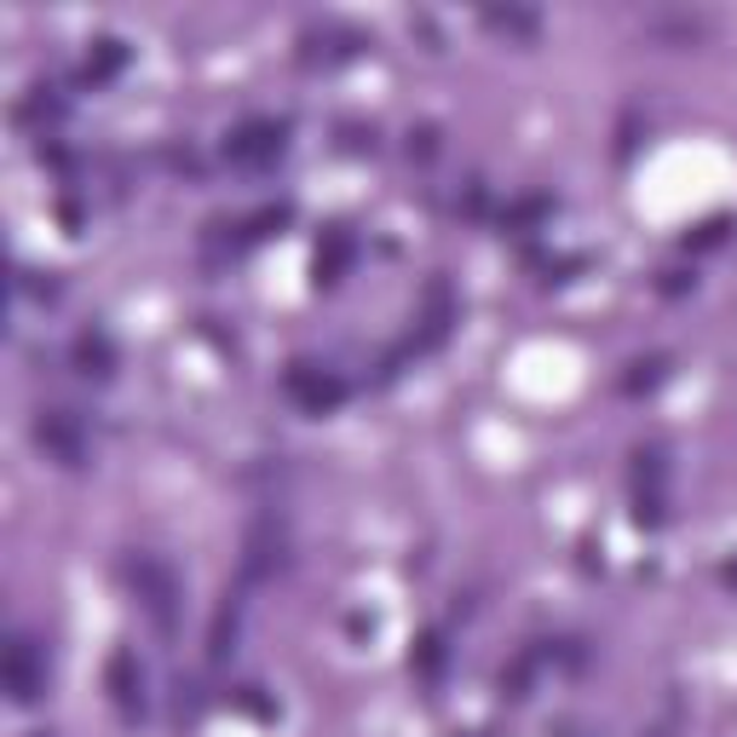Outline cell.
Wrapping results in <instances>:
<instances>
[{
	"label": "cell",
	"mask_w": 737,
	"mask_h": 737,
	"mask_svg": "<svg viewBox=\"0 0 737 737\" xmlns=\"http://www.w3.org/2000/svg\"><path fill=\"white\" fill-rule=\"evenodd\" d=\"M282 150H289V121H277V116H254L225 133V161H237V168H265Z\"/></svg>",
	"instance_id": "cell-1"
},
{
	"label": "cell",
	"mask_w": 737,
	"mask_h": 737,
	"mask_svg": "<svg viewBox=\"0 0 737 737\" xmlns=\"http://www.w3.org/2000/svg\"><path fill=\"white\" fill-rule=\"evenodd\" d=\"M128 577L138 588V600H145V611L156 617V628H173L179 623V577L173 570L156 553H138V559H128Z\"/></svg>",
	"instance_id": "cell-2"
},
{
	"label": "cell",
	"mask_w": 737,
	"mask_h": 737,
	"mask_svg": "<svg viewBox=\"0 0 737 737\" xmlns=\"http://www.w3.org/2000/svg\"><path fill=\"white\" fill-rule=\"evenodd\" d=\"M35 444L47 449V461H58V467L87 461V426H81L70 409H40L35 415Z\"/></svg>",
	"instance_id": "cell-3"
},
{
	"label": "cell",
	"mask_w": 737,
	"mask_h": 737,
	"mask_svg": "<svg viewBox=\"0 0 737 737\" xmlns=\"http://www.w3.org/2000/svg\"><path fill=\"white\" fill-rule=\"evenodd\" d=\"M0 674H7V698H12L17 709L40 703V691H47V663H40L35 640H24V633L7 645V663H0Z\"/></svg>",
	"instance_id": "cell-4"
},
{
	"label": "cell",
	"mask_w": 737,
	"mask_h": 737,
	"mask_svg": "<svg viewBox=\"0 0 737 737\" xmlns=\"http://www.w3.org/2000/svg\"><path fill=\"white\" fill-rule=\"evenodd\" d=\"M282 386H289V398H294L300 409H312V415H323V409H335V403L346 398V380L329 375V368H317V363H289Z\"/></svg>",
	"instance_id": "cell-5"
},
{
	"label": "cell",
	"mask_w": 737,
	"mask_h": 737,
	"mask_svg": "<svg viewBox=\"0 0 737 737\" xmlns=\"http://www.w3.org/2000/svg\"><path fill=\"white\" fill-rule=\"evenodd\" d=\"M105 686H110V703L121 709V721H145V668H138L133 651H116L110 657Z\"/></svg>",
	"instance_id": "cell-6"
},
{
	"label": "cell",
	"mask_w": 737,
	"mask_h": 737,
	"mask_svg": "<svg viewBox=\"0 0 737 737\" xmlns=\"http://www.w3.org/2000/svg\"><path fill=\"white\" fill-rule=\"evenodd\" d=\"M449 323H456V300H449L444 282H426V312H421V335L409 340L415 352H426V346H438L449 335Z\"/></svg>",
	"instance_id": "cell-7"
},
{
	"label": "cell",
	"mask_w": 737,
	"mask_h": 737,
	"mask_svg": "<svg viewBox=\"0 0 737 737\" xmlns=\"http://www.w3.org/2000/svg\"><path fill=\"white\" fill-rule=\"evenodd\" d=\"M121 70H128V47H121L116 35H98L87 47V64H81V81L87 87H105V81H116Z\"/></svg>",
	"instance_id": "cell-8"
},
{
	"label": "cell",
	"mask_w": 737,
	"mask_h": 737,
	"mask_svg": "<svg viewBox=\"0 0 737 737\" xmlns=\"http://www.w3.org/2000/svg\"><path fill=\"white\" fill-rule=\"evenodd\" d=\"M75 368H81V375H93V380H110L116 375V340L105 329L75 335Z\"/></svg>",
	"instance_id": "cell-9"
},
{
	"label": "cell",
	"mask_w": 737,
	"mask_h": 737,
	"mask_svg": "<svg viewBox=\"0 0 737 737\" xmlns=\"http://www.w3.org/2000/svg\"><path fill=\"white\" fill-rule=\"evenodd\" d=\"M368 40L358 35V29H317V35H305V64H335V58H352V52H363Z\"/></svg>",
	"instance_id": "cell-10"
},
{
	"label": "cell",
	"mask_w": 737,
	"mask_h": 737,
	"mask_svg": "<svg viewBox=\"0 0 737 737\" xmlns=\"http://www.w3.org/2000/svg\"><path fill=\"white\" fill-rule=\"evenodd\" d=\"M346 265H352V237H346V231H323V242H317V282H340Z\"/></svg>",
	"instance_id": "cell-11"
},
{
	"label": "cell",
	"mask_w": 737,
	"mask_h": 737,
	"mask_svg": "<svg viewBox=\"0 0 737 737\" xmlns=\"http://www.w3.org/2000/svg\"><path fill=\"white\" fill-rule=\"evenodd\" d=\"M484 17V29H496V35H519V40H536V29H542V17L536 12H524V7H490V12H479Z\"/></svg>",
	"instance_id": "cell-12"
},
{
	"label": "cell",
	"mask_w": 737,
	"mask_h": 737,
	"mask_svg": "<svg viewBox=\"0 0 737 737\" xmlns=\"http://www.w3.org/2000/svg\"><path fill=\"white\" fill-rule=\"evenodd\" d=\"M242 565H249V577L259 582V577H271V570H277V542H271V524H254L249 530V559H242Z\"/></svg>",
	"instance_id": "cell-13"
},
{
	"label": "cell",
	"mask_w": 737,
	"mask_h": 737,
	"mask_svg": "<svg viewBox=\"0 0 737 737\" xmlns=\"http://www.w3.org/2000/svg\"><path fill=\"white\" fill-rule=\"evenodd\" d=\"M409 668H415L421 680H438V668H444V633H421L415 651H409Z\"/></svg>",
	"instance_id": "cell-14"
},
{
	"label": "cell",
	"mask_w": 737,
	"mask_h": 737,
	"mask_svg": "<svg viewBox=\"0 0 737 737\" xmlns=\"http://www.w3.org/2000/svg\"><path fill=\"white\" fill-rule=\"evenodd\" d=\"M547 214H553L547 196H524V202H514V208L502 214V225H507V231H530V225H542Z\"/></svg>",
	"instance_id": "cell-15"
},
{
	"label": "cell",
	"mask_w": 737,
	"mask_h": 737,
	"mask_svg": "<svg viewBox=\"0 0 737 737\" xmlns=\"http://www.w3.org/2000/svg\"><path fill=\"white\" fill-rule=\"evenodd\" d=\"M663 375H668V358H640L633 375L623 380V392H651V386H663Z\"/></svg>",
	"instance_id": "cell-16"
},
{
	"label": "cell",
	"mask_w": 737,
	"mask_h": 737,
	"mask_svg": "<svg viewBox=\"0 0 737 737\" xmlns=\"http://www.w3.org/2000/svg\"><path fill=\"white\" fill-rule=\"evenodd\" d=\"M282 225H289V208H282V202H277V208H259L249 225H242V237H249V242H259V237H271V231H282Z\"/></svg>",
	"instance_id": "cell-17"
},
{
	"label": "cell",
	"mask_w": 737,
	"mask_h": 737,
	"mask_svg": "<svg viewBox=\"0 0 737 737\" xmlns=\"http://www.w3.org/2000/svg\"><path fill=\"white\" fill-rule=\"evenodd\" d=\"M657 35H674V40H698L703 35V17H651Z\"/></svg>",
	"instance_id": "cell-18"
},
{
	"label": "cell",
	"mask_w": 737,
	"mask_h": 737,
	"mask_svg": "<svg viewBox=\"0 0 737 737\" xmlns=\"http://www.w3.org/2000/svg\"><path fill=\"white\" fill-rule=\"evenodd\" d=\"M409 156L433 161L438 156V128H415V133H409Z\"/></svg>",
	"instance_id": "cell-19"
},
{
	"label": "cell",
	"mask_w": 737,
	"mask_h": 737,
	"mask_svg": "<svg viewBox=\"0 0 737 737\" xmlns=\"http://www.w3.org/2000/svg\"><path fill=\"white\" fill-rule=\"evenodd\" d=\"M502 686L514 691V698H524V686H530V657H519L514 668H502Z\"/></svg>",
	"instance_id": "cell-20"
},
{
	"label": "cell",
	"mask_w": 737,
	"mask_h": 737,
	"mask_svg": "<svg viewBox=\"0 0 737 737\" xmlns=\"http://www.w3.org/2000/svg\"><path fill=\"white\" fill-rule=\"evenodd\" d=\"M726 225H732V219H709L703 231L691 237V249H714V242H726Z\"/></svg>",
	"instance_id": "cell-21"
}]
</instances>
